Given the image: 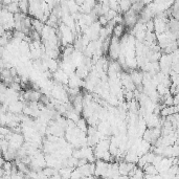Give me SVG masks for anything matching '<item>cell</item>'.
<instances>
[{"label": "cell", "mask_w": 179, "mask_h": 179, "mask_svg": "<svg viewBox=\"0 0 179 179\" xmlns=\"http://www.w3.org/2000/svg\"><path fill=\"white\" fill-rule=\"evenodd\" d=\"M60 33H61V41L65 46L73 43L76 37H74L73 32L71 31L69 27H67L65 24L61 23V25H60Z\"/></svg>", "instance_id": "1"}, {"label": "cell", "mask_w": 179, "mask_h": 179, "mask_svg": "<svg viewBox=\"0 0 179 179\" xmlns=\"http://www.w3.org/2000/svg\"><path fill=\"white\" fill-rule=\"evenodd\" d=\"M120 38L113 37L112 36L111 39H110V45H109V57L111 58L112 60H116L118 58V55H120Z\"/></svg>", "instance_id": "2"}, {"label": "cell", "mask_w": 179, "mask_h": 179, "mask_svg": "<svg viewBox=\"0 0 179 179\" xmlns=\"http://www.w3.org/2000/svg\"><path fill=\"white\" fill-rule=\"evenodd\" d=\"M94 164H95V168H94V176L95 177H105L107 171H108V168H109L108 161L102 160V159H98Z\"/></svg>", "instance_id": "3"}, {"label": "cell", "mask_w": 179, "mask_h": 179, "mask_svg": "<svg viewBox=\"0 0 179 179\" xmlns=\"http://www.w3.org/2000/svg\"><path fill=\"white\" fill-rule=\"evenodd\" d=\"M130 78L132 80L134 84H135V87L137 85H140L142 82V71H138V70H135V69H131L130 70Z\"/></svg>", "instance_id": "4"}, {"label": "cell", "mask_w": 179, "mask_h": 179, "mask_svg": "<svg viewBox=\"0 0 179 179\" xmlns=\"http://www.w3.org/2000/svg\"><path fill=\"white\" fill-rule=\"evenodd\" d=\"M124 33H125V25H124L123 23L115 24L113 26V29H112V35H113V37L120 38L124 35Z\"/></svg>", "instance_id": "5"}, {"label": "cell", "mask_w": 179, "mask_h": 179, "mask_svg": "<svg viewBox=\"0 0 179 179\" xmlns=\"http://www.w3.org/2000/svg\"><path fill=\"white\" fill-rule=\"evenodd\" d=\"M18 7H19V11H20L21 13L27 14V12H28V0H19Z\"/></svg>", "instance_id": "6"}, {"label": "cell", "mask_w": 179, "mask_h": 179, "mask_svg": "<svg viewBox=\"0 0 179 179\" xmlns=\"http://www.w3.org/2000/svg\"><path fill=\"white\" fill-rule=\"evenodd\" d=\"M5 9L12 14H16V13L20 12V11H19V7H18V2H11V3H9L7 5H5Z\"/></svg>", "instance_id": "7"}, {"label": "cell", "mask_w": 179, "mask_h": 179, "mask_svg": "<svg viewBox=\"0 0 179 179\" xmlns=\"http://www.w3.org/2000/svg\"><path fill=\"white\" fill-rule=\"evenodd\" d=\"M98 23H100L102 26H105L106 24L109 22V20L106 18V16H105V15H101V16H98Z\"/></svg>", "instance_id": "8"}, {"label": "cell", "mask_w": 179, "mask_h": 179, "mask_svg": "<svg viewBox=\"0 0 179 179\" xmlns=\"http://www.w3.org/2000/svg\"><path fill=\"white\" fill-rule=\"evenodd\" d=\"M4 174V171L2 169V167H0V178H2V176Z\"/></svg>", "instance_id": "9"}]
</instances>
